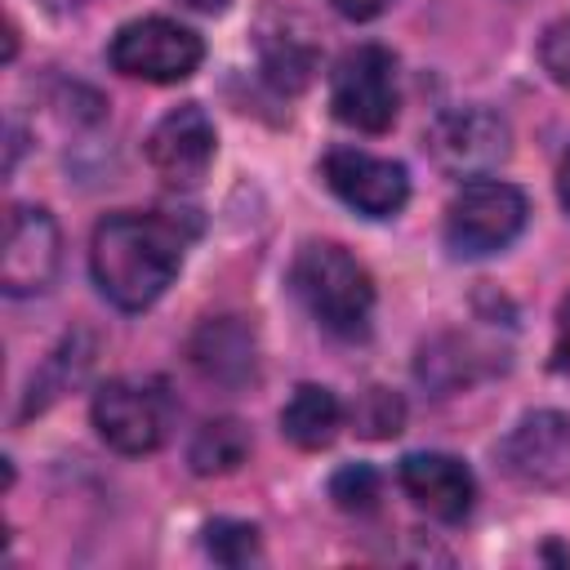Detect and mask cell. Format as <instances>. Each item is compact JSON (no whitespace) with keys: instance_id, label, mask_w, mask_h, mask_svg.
<instances>
[{"instance_id":"obj_15","label":"cell","mask_w":570,"mask_h":570,"mask_svg":"<svg viewBox=\"0 0 570 570\" xmlns=\"http://www.w3.org/2000/svg\"><path fill=\"white\" fill-rule=\"evenodd\" d=\"M414 374H419V383H428L436 392H459V387H468L481 374V356H476L472 338L441 334V338H432V343L419 347Z\"/></svg>"},{"instance_id":"obj_23","label":"cell","mask_w":570,"mask_h":570,"mask_svg":"<svg viewBox=\"0 0 570 570\" xmlns=\"http://www.w3.org/2000/svg\"><path fill=\"white\" fill-rule=\"evenodd\" d=\"M557 365L570 370V298L561 307V330H557Z\"/></svg>"},{"instance_id":"obj_2","label":"cell","mask_w":570,"mask_h":570,"mask_svg":"<svg viewBox=\"0 0 570 570\" xmlns=\"http://www.w3.org/2000/svg\"><path fill=\"white\" fill-rule=\"evenodd\" d=\"M289 289L307 316L334 338H365L374 316V281L361 258L334 240H307L289 263Z\"/></svg>"},{"instance_id":"obj_4","label":"cell","mask_w":570,"mask_h":570,"mask_svg":"<svg viewBox=\"0 0 570 570\" xmlns=\"http://www.w3.org/2000/svg\"><path fill=\"white\" fill-rule=\"evenodd\" d=\"M107 62H111V71H120L129 80L178 85L205 62V40L174 18L147 13V18L116 27V36L107 45Z\"/></svg>"},{"instance_id":"obj_10","label":"cell","mask_w":570,"mask_h":570,"mask_svg":"<svg viewBox=\"0 0 570 570\" xmlns=\"http://www.w3.org/2000/svg\"><path fill=\"white\" fill-rule=\"evenodd\" d=\"M325 187L365 218H396L410 200V174L405 165L361 151V147H334L321 160Z\"/></svg>"},{"instance_id":"obj_14","label":"cell","mask_w":570,"mask_h":570,"mask_svg":"<svg viewBox=\"0 0 570 570\" xmlns=\"http://www.w3.org/2000/svg\"><path fill=\"white\" fill-rule=\"evenodd\" d=\"M343 428V405L325 383H298L281 405V432L298 450H325Z\"/></svg>"},{"instance_id":"obj_16","label":"cell","mask_w":570,"mask_h":570,"mask_svg":"<svg viewBox=\"0 0 570 570\" xmlns=\"http://www.w3.org/2000/svg\"><path fill=\"white\" fill-rule=\"evenodd\" d=\"M249 459V428L240 419H209L196 428L187 445V463L196 476H223L236 472Z\"/></svg>"},{"instance_id":"obj_24","label":"cell","mask_w":570,"mask_h":570,"mask_svg":"<svg viewBox=\"0 0 570 570\" xmlns=\"http://www.w3.org/2000/svg\"><path fill=\"white\" fill-rule=\"evenodd\" d=\"M557 196H561V205L570 214V147L561 151V165H557Z\"/></svg>"},{"instance_id":"obj_11","label":"cell","mask_w":570,"mask_h":570,"mask_svg":"<svg viewBox=\"0 0 570 570\" xmlns=\"http://www.w3.org/2000/svg\"><path fill=\"white\" fill-rule=\"evenodd\" d=\"M214 120L205 116L200 102H183L174 111H165L151 134H147V165L169 183V187H196L205 178V169L214 165Z\"/></svg>"},{"instance_id":"obj_18","label":"cell","mask_w":570,"mask_h":570,"mask_svg":"<svg viewBox=\"0 0 570 570\" xmlns=\"http://www.w3.org/2000/svg\"><path fill=\"white\" fill-rule=\"evenodd\" d=\"M352 428L370 441H383V436H396L405 428V401L392 392V387H365L352 405Z\"/></svg>"},{"instance_id":"obj_25","label":"cell","mask_w":570,"mask_h":570,"mask_svg":"<svg viewBox=\"0 0 570 570\" xmlns=\"http://www.w3.org/2000/svg\"><path fill=\"white\" fill-rule=\"evenodd\" d=\"M178 4H187V9H196V13H223V9H227V0H178Z\"/></svg>"},{"instance_id":"obj_5","label":"cell","mask_w":570,"mask_h":570,"mask_svg":"<svg viewBox=\"0 0 570 570\" xmlns=\"http://www.w3.org/2000/svg\"><path fill=\"white\" fill-rule=\"evenodd\" d=\"M423 151L450 178H485L512 156V129L490 107H450L428 125Z\"/></svg>"},{"instance_id":"obj_22","label":"cell","mask_w":570,"mask_h":570,"mask_svg":"<svg viewBox=\"0 0 570 570\" xmlns=\"http://www.w3.org/2000/svg\"><path fill=\"white\" fill-rule=\"evenodd\" d=\"M330 4H334L343 18H352V22H370V18H379L392 0H330Z\"/></svg>"},{"instance_id":"obj_9","label":"cell","mask_w":570,"mask_h":570,"mask_svg":"<svg viewBox=\"0 0 570 570\" xmlns=\"http://www.w3.org/2000/svg\"><path fill=\"white\" fill-rule=\"evenodd\" d=\"M499 463L525 490L570 485V419L557 410L521 414L499 441Z\"/></svg>"},{"instance_id":"obj_8","label":"cell","mask_w":570,"mask_h":570,"mask_svg":"<svg viewBox=\"0 0 570 570\" xmlns=\"http://www.w3.org/2000/svg\"><path fill=\"white\" fill-rule=\"evenodd\" d=\"M62 267V232L49 209L13 205L4 218V254H0V289L9 298L45 294Z\"/></svg>"},{"instance_id":"obj_19","label":"cell","mask_w":570,"mask_h":570,"mask_svg":"<svg viewBox=\"0 0 570 570\" xmlns=\"http://www.w3.org/2000/svg\"><path fill=\"white\" fill-rule=\"evenodd\" d=\"M205 552L218 561V566H249L258 561V525L249 521H232V517H218L205 525Z\"/></svg>"},{"instance_id":"obj_17","label":"cell","mask_w":570,"mask_h":570,"mask_svg":"<svg viewBox=\"0 0 570 570\" xmlns=\"http://www.w3.org/2000/svg\"><path fill=\"white\" fill-rule=\"evenodd\" d=\"M258 53H263V76H267L281 94L303 89V85L312 80V71H316V45L303 40V36H289L285 27H281V31H263Z\"/></svg>"},{"instance_id":"obj_20","label":"cell","mask_w":570,"mask_h":570,"mask_svg":"<svg viewBox=\"0 0 570 570\" xmlns=\"http://www.w3.org/2000/svg\"><path fill=\"white\" fill-rule=\"evenodd\" d=\"M330 499L343 512H374L379 499H383V481H379V472L370 463H343L330 476Z\"/></svg>"},{"instance_id":"obj_7","label":"cell","mask_w":570,"mask_h":570,"mask_svg":"<svg viewBox=\"0 0 570 570\" xmlns=\"http://www.w3.org/2000/svg\"><path fill=\"white\" fill-rule=\"evenodd\" d=\"M89 419L116 454H151L169 436V396L156 383L111 379L94 392Z\"/></svg>"},{"instance_id":"obj_21","label":"cell","mask_w":570,"mask_h":570,"mask_svg":"<svg viewBox=\"0 0 570 570\" xmlns=\"http://www.w3.org/2000/svg\"><path fill=\"white\" fill-rule=\"evenodd\" d=\"M539 62L570 94V18H557V22L543 27V36H539Z\"/></svg>"},{"instance_id":"obj_13","label":"cell","mask_w":570,"mask_h":570,"mask_svg":"<svg viewBox=\"0 0 570 570\" xmlns=\"http://www.w3.org/2000/svg\"><path fill=\"white\" fill-rule=\"evenodd\" d=\"M401 490L436 521H463L472 512V499H476V481L468 472L463 459L454 454H441V450H419V454H405L401 468Z\"/></svg>"},{"instance_id":"obj_3","label":"cell","mask_w":570,"mask_h":570,"mask_svg":"<svg viewBox=\"0 0 570 570\" xmlns=\"http://www.w3.org/2000/svg\"><path fill=\"white\" fill-rule=\"evenodd\" d=\"M525 218H530V200L521 187L503 178H472L450 196L441 236L454 258H485L508 249L525 232Z\"/></svg>"},{"instance_id":"obj_12","label":"cell","mask_w":570,"mask_h":570,"mask_svg":"<svg viewBox=\"0 0 570 570\" xmlns=\"http://www.w3.org/2000/svg\"><path fill=\"white\" fill-rule=\"evenodd\" d=\"M187 361L205 383L227 392L258 379V338L245 316H209L187 338Z\"/></svg>"},{"instance_id":"obj_1","label":"cell","mask_w":570,"mask_h":570,"mask_svg":"<svg viewBox=\"0 0 570 570\" xmlns=\"http://www.w3.org/2000/svg\"><path fill=\"white\" fill-rule=\"evenodd\" d=\"M187 232L169 214H107L89 240V272L107 303L120 312H147L178 276Z\"/></svg>"},{"instance_id":"obj_6","label":"cell","mask_w":570,"mask_h":570,"mask_svg":"<svg viewBox=\"0 0 570 570\" xmlns=\"http://www.w3.org/2000/svg\"><path fill=\"white\" fill-rule=\"evenodd\" d=\"M330 107L347 129L383 134L396 120V58L383 45H356L334 62Z\"/></svg>"}]
</instances>
